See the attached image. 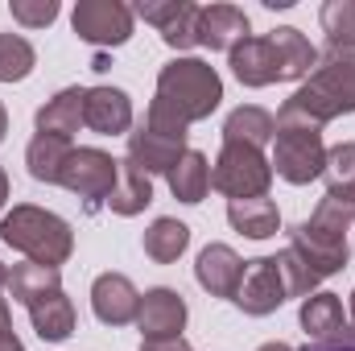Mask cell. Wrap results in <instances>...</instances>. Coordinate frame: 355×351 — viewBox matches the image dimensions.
I'll use <instances>...</instances> for the list:
<instances>
[{"label":"cell","instance_id":"1","mask_svg":"<svg viewBox=\"0 0 355 351\" xmlns=\"http://www.w3.org/2000/svg\"><path fill=\"white\" fill-rule=\"evenodd\" d=\"M285 116H297L314 128H327L339 116L355 112V50H331L318 58L310 79L293 91L281 108Z\"/></svg>","mask_w":355,"mask_h":351},{"label":"cell","instance_id":"2","mask_svg":"<svg viewBox=\"0 0 355 351\" xmlns=\"http://www.w3.org/2000/svg\"><path fill=\"white\" fill-rule=\"evenodd\" d=\"M352 223H355V203L327 194L314 207V215L289 232V248L310 264V273L318 281L322 277H335L347 264V257H352V248H347V228Z\"/></svg>","mask_w":355,"mask_h":351},{"label":"cell","instance_id":"3","mask_svg":"<svg viewBox=\"0 0 355 351\" xmlns=\"http://www.w3.org/2000/svg\"><path fill=\"white\" fill-rule=\"evenodd\" d=\"M0 240L8 248H17L25 261L46 264V268H62L75 252V232L62 215L33 207V203H17L4 219H0Z\"/></svg>","mask_w":355,"mask_h":351},{"label":"cell","instance_id":"4","mask_svg":"<svg viewBox=\"0 0 355 351\" xmlns=\"http://www.w3.org/2000/svg\"><path fill=\"white\" fill-rule=\"evenodd\" d=\"M153 99H162L178 120L198 124V120H207V116L219 108V99H223V79H219V71H215L211 62H202V58H174V62L162 67V75H157V95H153Z\"/></svg>","mask_w":355,"mask_h":351},{"label":"cell","instance_id":"5","mask_svg":"<svg viewBox=\"0 0 355 351\" xmlns=\"http://www.w3.org/2000/svg\"><path fill=\"white\" fill-rule=\"evenodd\" d=\"M186 128H190L186 120H178L162 99H153L145 120L137 124V132H128V162L149 178L153 174L170 178V170L186 153Z\"/></svg>","mask_w":355,"mask_h":351},{"label":"cell","instance_id":"6","mask_svg":"<svg viewBox=\"0 0 355 351\" xmlns=\"http://www.w3.org/2000/svg\"><path fill=\"white\" fill-rule=\"evenodd\" d=\"M272 174L285 178L289 186H310L314 178L327 170V145H322V128L277 112V137H272V157H268Z\"/></svg>","mask_w":355,"mask_h":351},{"label":"cell","instance_id":"7","mask_svg":"<svg viewBox=\"0 0 355 351\" xmlns=\"http://www.w3.org/2000/svg\"><path fill=\"white\" fill-rule=\"evenodd\" d=\"M211 186H215L227 203L265 198L268 186H272V166H268L265 149L223 141V149H219V157H215V166H211Z\"/></svg>","mask_w":355,"mask_h":351},{"label":"cell","instance_id":"8","mask_svg":"<svg viewBox=\"0 0 355 351\" xmlns=\"http://www.w3.org/2000/svg\"><path fill=\"white\" fill-rule=\"evenodd\" d=\"M132 21L137 12L124 0H79L71 12V25L87 46H124L132 37Z\"/></svg>","mask_w":355,"mask_h":351},{"label":"cell","instance_id":"9","mask_svg":"<svg viewBox=\"0 0 355 351\" xmlns=\"http://www.w3.org/2000/svg\"><path fill=\"white\" fill-rule=\"evenodd\" d=\"M116 174H120V162L112 153H103L95 145H83V149L71 153L58 186H67L71 194H79L87 207H99V203H107V194L116 186Z\"/></svg>","mask_w":355,"mask_h":351},{"label":"cell","instance_id":"10","mask_svg":"<svg viewBox=\"0 0 355 351\" xmlns=\"http://www.w3.org/2000/svg\"><path fill=\"white\" fill-rule=\"evenodd\" d=\"M244 314L252 318H265L277 306L289 302V289H285V277H281V264L277 257H257V261H244V281L232 298Z\"/></svg>","mask_w":355,"mask_h":351},{"label":"cell","instance_id":"11","mask_svg":"<svg viewBox=\"0 0 355 351\" xmlns=\"http://www.w3.org/2000/svg\"><path fill=\"white\" fill-rule=\"evenodd\" d=\"M198 12H202V4H194V0H145V4H137V17L157 25L162 42L174 50L198 46Z\"/></svg>","mask_w":355,"mask_h":351},{"label":"cell","instance_id":"12","mask_svg":"<svg viewBox=\"0 0 355 351\" xmlns=\"http://www.w3.org/2000/svg\"><path fill=\"white\" fill-rule=\"evenodd\" d=\"M91 310L103 327H128V323H137L141 293L124 273H99L91 285Z\"/></svg>","mask_w":355,"mask_h":351},{"label":"cell","instance_id":"13","mask_svg":"<svg viewBox=\"0 0 355 351\" xmlns=\"http://www.w3.org/2000/svg\"><path fill=\"white\" fill-rule=\"evenodd\" d=\"M137 327L145 339H178L186 331V302L170 285L145 289L141 293V310H137Z\"/></svg>","mask_w":355,"mask_h":351},{"label":"cell","instance_id":"14","mask_svg":"<svg viewBox=\"0 0 355 351\" xmlns=\"http://www.w3.org/2000/svg\"><path fill=\"white\" fill-rule=\"evenodd\" d=\"M83 128L99 132V137H120L132 128V99L128 91L120 87H87V99H83Z\"/></svg>","mask_w":355,"mask_h":351},{"label":"cell","instance_id":"15","mask_svg":"<svg viewBox=\"0 0 355 351\" xmlns=\"http://www.w3.org/2000/svg\"><path fill=\"white\" fill-rule=\"evenodd\" d=\"M227 67H232V75L244 83V87H268V83H281V67H277V50H272V42L265 37H244L240 46H232L227 50Z\"/></svg>","mask_w":355,"mask_h":351},{"label":"cell","instance_id":"16","mask_svg":"<svg viewBox=\"0 0 355 351\" xmlns=\"http://www.w3.org/2000/svg\"><path fill=\"white\" fill-rule=\"evenodd\" d=\"M194 277L211 298H236V289L244 281V261H240V252L232 244H207L198 252Z\"/></svg>","mask_w":355,"mask_h":351},{"label":"cell","instance_id":"17","mask_svg":"<svg viewBox=\"0 0 355 351\" xmlns=\"http://www.w3.org/2000/svg\"><path fill=\"white\" fill-rule=\"evenodd\" d=\"M248 37V12L240 4H202L198 12V46L232 50Z\"/></svg>","mask_w":355,"mask_h":351},{"label":"cell","instance_id":"18","mask_svg":"<svg viewBox=\"0 0 355 351\" xmlns=\"http://www.w3.org/2000/svg\"><path fill=\"white\" fill-rule=\"evenodd\" d=\"M272 50H277V67H281V83H293V79H310V71L318 67V50L310 46V37L293 25H277L268 33Z\"/></svg>","mask_w":355,"mask_h":351},{"label":"cell","instance_id":"19","mask_svg":"<svg viewBox=\"0 0 355 351\" xmlns=\"http://www.w3.org/2000/svg\"><path fill=\"white\" fill-rule=\"evenodd\" d=\"M83 99H87V87H62L54 99H46L37 108V132L71 141L83 128Z\"/></svg>","mask_w":355,"mask_h":351},{"label":"cell","instance_id":"20","mask_svg":"<svg viewBox=\"0 0 355 351\" xmlns=\"http://www.w3.org/2000/svg\"><path fill=\"white\" fill-rule=\"evenodd\" d=\"M75 145L62 141V137H50V132H33L29 149H25V166H29V178L33 182H46V186H58L62 182V170L71 162Z\"/></svg>","mask_w":355,"mask_h":351},{"label":"cell","instance_id":"21","mask_svg":"<svg viewBox=\"0 0 355 351\" xmlns=\"http://www.w3.org/2000/svg\"><path fill=\"white\" fill-rule=\"evenodd\" d=\"M29 323L46 343H62V339L75 335V302L62 289H54V293H46L42 302L29 306Z\"/></svg>","mask_w":355,"mask_h":351},{"label":"cell","instance_id":"22","mask_svg":"<svg viewBox=\"0 0 355 351\" xmlns=\"http://www.w3.org/2000/svg\"><path fill=\"white\" fill-rule=\"evenodd\" d=\"M272 137H277V116L265 112V108H257V103H244V108H236V112L223 120V141L265 149Z\"/></svg>","mask_w":355,"mask_h":351},{"label":"cell","instance_id":"23","mask_svg":"<svg viewBox=\"0 0 355 351\" xmlns=\"http://www.w3.org/2000/svg\"><path fill=\"white\" fill-rule=\"evenodd\" d=\"M149 203H153V178L141 174V170L124 157V162H120V174H116V186H112V194H107V207H112L116 215L132 219V215H141Z\"/></svg>","mask_w":355,"mask_h":351},{"label":"cell","instance_id":"24","mask_svg":"<svg viewBox=\"0 0 355 351\" xmlns=\"http://www.w3.org/2000/svg\"><path fill=\"white\" fill-rule=\"evenodd\" d=\"M227 223L248 240H268L281 228V211L272 198H240V203H227Z\"/></svg>","mask_w":355,"mask_h":351},{"label":"cell","instance_id":"25","mask_svg":"<svg viewBox=\"0 0 355 351\" xmlns=\"http://www.w3.org/2000/svg\"><path fill=\"white\" fill-rule=\"evenodd\" d=\"M54 289H62V268H46V264H33V261L8 268V293L21 306H33Z\"/></svg>","mask_w":355,"mask_h":351},{"label":"cell","instance_id":"26","mask_svg":"<svg viewBox=\"0 0 355 351\" xmlns=\"http://www.w3.org/2000/svg\"><path fill=\"white\" fill-rule=\"evenodd\" d=\"M170 194H174L178 203H202L207 198V190H211V162L198 153V149H186L182 153V162H178L174 170H170Z\"/></svg>","mask_w":355,"mask_h":351},{"label":"cell","instance_id":"27","mask_svg":"<svg viewBox=\"0 0 355 351\" xmlns=\"http://www.w3.org/2000/svg\"><path fill=\"white\" fill-rule=\"evenodd\" d=\"M297 318H302V331L310 335V343L331 339V335H339V331L347 327L339 293H310V298L302 302V314H297Z\"/></svg>","mask_w":355,"mask_h":351},{"label":"cell","instance_id":"28","mask_svg":"<svg viewBox=\"0 0 355 351\" xmlns=\"http://www.w3.org/2000/svg\"><path fill=\"white\" fill-rule=\"evenodd\" d=\"M186 248H190V228H186L182 219L162 215V219L149 223V232H145V257H149V261L174 264Z\"/></svg>","mask_w":355,"mask_h":351},{"label":"cell","instance_id":"29","mask_svg":"<svg viewBox=\"0 0 355 351\" xmlns=\"http://www.w3.org/2000/svg\"><path fill=\"white\" fill-rule=\"evenodd\" d=\"M327 194L331 198H347L355 203V141H343L335 149H327Z\"/></svg>","mask_w":355,"mask_h":351},{"label":"cell","instance_id":"30","mask_svg":"<svg viewBox=\"0 0 355 351\" xmlns=\"http://www.w3.org/2000/svg\"><path fill=\"white\" fill-rule=\"evenodd\" d=\"M331 50H355V0H327L318 8Z\"/></svg>","mask_w":355,"mask_h":351},{"label":"cell","instance_id":"31","mask_svg":"<svg viewBox=\"0 0 355 351\" xmlns=\"http://www.w3.org/2000/svg\"><path fill=\"white\" fill-rule=\"evenodd\" d=\"M37 67L33 46L21 33H0V83H21Z\"/></svg>","mask_w":355,"mask_h":351},{"label":"cell","instance_id":"32","mask_svg":"<svg viewBox=\"0 0 355 351\" xmlns=\"http://www.w3.org/2000/svg\"><path fill=\"white\" fill-rule=\"evenodd\" d=\"M277 264H281V277H285V289H289V298H310V293L318 289V277L310 273V264L302 261L293 248L277 252Z\"/></svg>","mask_w":355,"mask_h":351},{"label":"cell","instance_id":"33","mask_svg":"<svg viewBox=\"0 0 355 351\" xmlns=\"http://www.w3.org/2000/svg\"><path fill=\"white\" fill-rule=\"evenodd\" d=\"M8 12H12V21L25 25V29H46V25L58 17V0H12Z\"/></svg>","mask_w":355,"mask_h":351},{"label":"cell","instance_id":"34","mask_svg":"<svg viewBox=\"0 0 355 351\" xmlns=\"http://www.w3.org/2000/svg\"><path fill=\"white\" fill-rule=\"evenodd\" d=\"M302 351H355V331H352V327H343L339 335L318 339V343H306Z\"/></svg>","mask_w":355,"mask_h":351},{"label":"cell","instance_id":"35","mask_svg":"<svg viewBox=\"0 0 355 351\" xmlns=\"http://www.w3.org/2000/svg\"><path fill=\"white\" fill-rule=\"evenodd\" d=\"M141 351H190V343L178 335V339H141Z\"/></svg>","mask_w":355,"mask_h":351},{"label":"cell","instance_id":"36","mask_svg":"<svg viewBox=\"0 0 355 351\" xmlns=\"http://www.w3.org/2000/svg\"><path fill=\"white\" fill-rule=\"evenodd\" d=\"M12 335V314H8V302L0 298V339H8Z\"/></svg>","mask_w":355,"mask_h":351},{"label":"cell","instance_id":"37","mask_svg":"<svg viewBox=\"0 0 355 351\" xmlns=\"http://www.w3.org/2000/svg\"><path fill=\"white\" fill-rule=\"evenodd\" d=\"M0 351H25V343L17 335H8V339H0Z\"/></svg>","mask_w":355,"mask_h":351},{"label":"cell","instance_id":"38","mask_svg":"<svg viewBox=\"0 0 355 351\" xmlns=\"http://www.w3.org/2000/svg\"><path fill=\"white\" fill-rule=\"evenodd\" d=\"M4 203H8V174L0 170V211H4Z\"/></svg>","mask_w":355,"mask_h":351},{"label":"cell","instance_id":"39","mask_svg":"<svg viewBox=\"0 0 355 351\" xmlns=\"http://www.w3.org/2000/svg\"><path fill=\"white\" fill-rule=\"evenodd\" d=\"M257 351H297V348H289V343H265V348H257Z\"/></svg>","mask_w":355,"mask_h":351},{"label":"cell","instance_id":"40","mask_svg":"<svg viewBox=\"0 0 355 351\" xmlns=\"http://www.w3.org/2000/svg\"><path fill=\"white\" fill-rule=\"evenodd\" d=\"M4 132H8V112H4V103H0V141H4Z\"/></svg>","mask_w":355,"mask_h":351},{"label":"cell","instance_id":"41","mask_svg":"<svg viewBox=\"0 0 355 351\" xmlns=\"http://www.w3.org/2000/svg\"><path fill=\"white\" fill-rule=\"evenodd\" d=\"M8 285V268H4V261H0V289Z\"/></svg>","mask_w":355,"mask_h":351},{"label":"cell","instance_id":"42","mask_svg":"<svg viewBox=\"0 0 355 351\" xmlns=\"http://www.w3.org/2000/svg\"><path fill=\"white\" fill-rule=\"evenodd\" d=\"M352 323H355V289H352Z\"/></svg>","mask_w":355,"mask_h":351}]
</instances>
